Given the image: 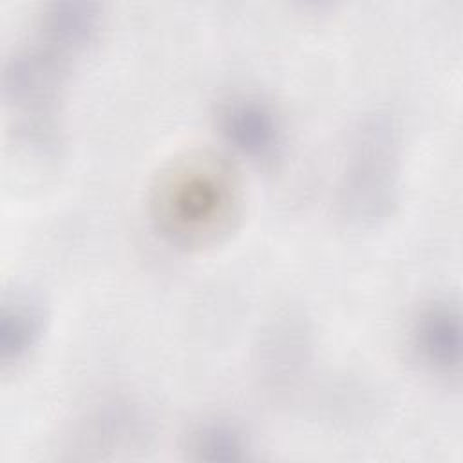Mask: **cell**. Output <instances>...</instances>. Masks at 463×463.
Wrapping results in <instances>:
<instances>
[{
    "label": "cell",
    "instance_id": "1",
    "mask_svg": "<svg viewBox=\"0 0 463 463\" xmlns=\"http://www.w3.org/2000/svg\"><path fill=\"white\" fill-rule=\"evenodd\" d=\"M241 210V188L221 159L190 156L157 179L152 219L179 246H204L233 228Z\"/></svg>",
    "mask_w": 463,
    "mask_h": 463
},
{
    "label": "cell",
    "instance_id": "2",
    "mask_svg": "<svg viewBox=\"0 0 463 463\" xmlns=\"http://www.w3.org/2000/svg\"><path fill=\"white\" fill-rule=\"evenodd\" d=\"M400 143L394 125L385 116H373L358 125L345 150L338 204L356 224L385 219L398 197Z\"/></svg>",
    "mask_w": 463,
    "mask_h": 463
},
{
    "label": "cell",
    "instance_id": "3",
    "mask_svg": "<svg viewBox=\"0 0 463 463\" xmlns=\"http://www.w3.org/2000/svg\"><path fill=\"white\" fill-rule=\"evenodd\" d=\"M71 56L38 38L14 49L2 72V90L14 127L33 145H51Z\"/></svg>",
    "mask_w": 463,
    "mask_h": 463
},
{
    "label": "cell",
    "instance_id": "4",
    "mask_svg": "<svg viewBox=\"0 0 463 463\" xmlns=\"http://www.w3.org/2000/svg\"><path fill=\"white\" fill-rule=\"evenodd\" d=\"M217 125L224 141L255 163H271L284 148V127L275 109L253 96H237L219 109Z\"/></svg>",
    "mask_w": 463,
    "mask_h": 463
},
{
    "label": "cell",
    "instance_id": "5",
    "mask_svg": "<svg viewBox=\"0 0 463 463\" xmlns=\"http://www.w3.org/2000/svg\"><path fill=\"white\" fill-rule=\"evenodd\" d=\"M461 313L456 302L436 300L420 309L411 326V347L418 362L438 376L461 369Z\"/></svg>",
    "mask_w": 463,
    "mask_h": 463
},
{
    "label": "cell",
    "instance_id": "6",
    "mask_svg": "<svg viewBox=\"0 0 463 463\" xmlns=\"http://www.w3.org/2000/svg\"><path fill=\"white\" fill-rule=\"evenodd\" d=\"M99 27V5L74 0L51 2L38 18V38L74 58L96 40Z\"/></svg>",
    "mask_w": 463,
    "mask_h": 463
},
{
    "label": "cell",
    "instance_id": "7",
    "mask_svg": "<svg viewBox=\"0 0 463 463\" xmlns=\"http://www.w3.org/2000/svg\"><path fill=\"white\" fill-rule=\"evenodd\" d=\"M45 329V313L42 306L22 295L2 302L0 311V364L2 369L18 365L38 345Z\"/></svg>",
    "mask_w": 463,
    "mask_h": 463
},
{
    "label": "cell",
    "instance_id": "8",
    "mask_svg": "<svg viewBox=\"0 0 463 463\" xmlns=\"http://www.w3.org/2000/svg\"><path fill=\"white\" fill-rule=\"evenodd\" d=\"M188 449L195 459L203 461H241L251 447L244 430L228 420H206L188 436Z\"/></svg>",
    "mask_w": 463,
    "mask_h": 463
}]
</instances>
